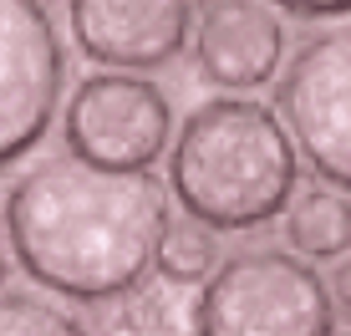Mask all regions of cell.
<instances>
[{"label":"cell","instance_id":"obj_1","mask_svg":"<svg viewBox=\"0 0 351 336\" xmlns=\"http://www.w3.org/2000/svg\"><path fill=\"white\" fill-rule=\"evenodd\" d=\"M168 224L153 173H112L82 158H41L5 194V245L41 291L123 301L148 280Z\"/></svg>","mask_w":351,"mask_h":336},{"label":"cell","instance_id":"obj_2","mask_svg":"<svg viewBox=\"0 0 351 336\" xmlns=\"http://www.w3.org/2000/svg\"><path fill=\"white\" fill-rule=\"evenodd\" d=\"M300 184V153L280 112L255 97H209L168 143V189L209 230H260Z\"/></svg>","mask_w":351,"mask_h":336},{"label":"cell","instance_id":"obj_3","mask_svg":"<svg viewBox=\"0 0 351 336\" xmlns=\"http://www.w3.org/2000/svg\"><path fill=\"white\" fill-rule=\"evenodd\" d=\"M331 285L311 260L255 245L219 260L193 301V336H331Z\"/></svg>","mask_w":351,"mask_h":336},{"label":"cell","instance_id":"obj_4","mask_svg":"<svg viewBox=\"0 0 351 336\" xmlns=\"http://www.w3.org/2000/svg\"><path fill=\"white\" fill-rule=\"evenodd\" d=\"M62 133L71 158L112 173H148L173 143V102L132 71H92L71 87Z\"/></svg>","mask_w":351,"mask_h":336},{"label":"cell","instance_id":"obj_5","mask_svg":"<svg viewBox=\"0 0 351 336\" xmlns=\"http://www.w3.org/2000/svg\"><path fill=\"white\" fill-rule=\"evenodd\" d=\"M275 107L285 133L295 138V153H306L326 184L351 194V21L311 36L290 56Z\"/></svg>","mask_w":351,"mask_h":336},{"label":"cell","instance_id":"obj_6","mask_svg":"<svg viewBox=\"0 0 351 336\" xmlns=\"http://www.w3.org/2000/svg\"><path fill=\"white\" fill-rule=\"evenodd\" d=\"M66 56L41 0H0V168L46 138L62 102Z\"/></svg>","mask_w":351,"mask_h":336},{"label":"cell","instance_id":"obj_7","mask_svg":"<svg viewBox=\"0 0 351 336\" xmlns=\"http://www.w3.org/2000/svg\"><path fill=\"white\" fill-rule=\"evenodd\" d=\"M77 51L112 71H153L184 51L193 31L189 0H66Z\"/></svg>","mask_w":351,"mask_h":336},{"label":"cell","instance_id":"obj_8","mask_svg":"<svg viewBox=\"0 0 351 336\" xmlns=\"http://www.w3.org/2000/svg\"><path fill=\"white\" fill-rule=\"evenodd\" d=\"M285 62V21L270 0H209L193 21V67L224 92H255Z\"/></svg>","mask_w":351,"mask_h":336},{"label":"cell","instance_id":"obj_9","mask_svg":"<svg viewBox=\"0 0 351 336\" xmlns=\"http://www.w3.org/2000/svg\"><path fill=\"white\" fill-rule=\"evenodd\" d=\"M285 239L300 260H341L351 250V194L316 184L285 204Z\"/></svg>","mask_w":351,"mask_h":336},{"label":"cell","instance_id":"obj_10","mask_svg":"<svg viewBox=\"0 0 351 336\" xmlns=\"http://www.w3.org/2000/svg\"><path fill=\"white\" fill-rule=\"evenodd\" d=\"M224 250H219V230H209L204 219L193 214H178V219L163 224V239H158V260L153 265L163 270V280L173 285H199L219 270Z\"/></svg>","mask_w":351,"mask_h":336},{"label":"cell","instance_id":"obj_11","mask_svg":"<svg viewBox=\"0 0 351 336\" xmlns=\"http://www.w3.org/2000/svg\"><path fill=\"white\" fill-rule=\"evenodd\" d=\"M0 336H92L66 306L36 291H0Z\"/></svg>","mask_w":351,"mask_h":336},{"label":"cell","instance_id":"obj_12","mask_svg":"<svg viewBox=\"0 0 351 336\" xmlns=\"http://www.w3.org/2000/svg\"><path fill=\"white\" fill-rule=\"evenodd\" d=\"M275 10H290V16L306 21H331V16H351V0H270Z\"/></svg>","mask_w":351,"mask_h":336},{"label":"cell","instance_id":"obj_13","mask_svg":"<svg viewBox=\"0 0 351 336\" xmlns=\"http://www.w3.org/2000/svg\"><path fill=\"white\" fill-rule=\"evenodd\" d=\"M331 306L351 316V255H341L336 270H331Z\"/></svg>","mask_w":351,"mask_h":336},{"label":"cell","instance_id":"obj_14","mask_svg":"<svg viewBox=\"0 0 351 336\" xmlns=\"http://www.w3.org/2000/svg\"><path fill=\"white\" fill-rule=\"evenodd\" d=\"M5 275H10V245L0 239V285H5Z\"/></svg>","mask_w":351,"mask_h":336},{"label":"cell","instance_id":"obj_15","mask_svg":"<svg viewBox=\"0 0 351 336\" xmlns=\"http://www.w3.org/2000/svg\"><path fill=\"white\" fill-rule=\"evenodd\" d=\"M331 336H341V331H331ZM346 336H351V331H346Z\"/></svg>","mask_w":351,"mask_h":336}]
</instances>
